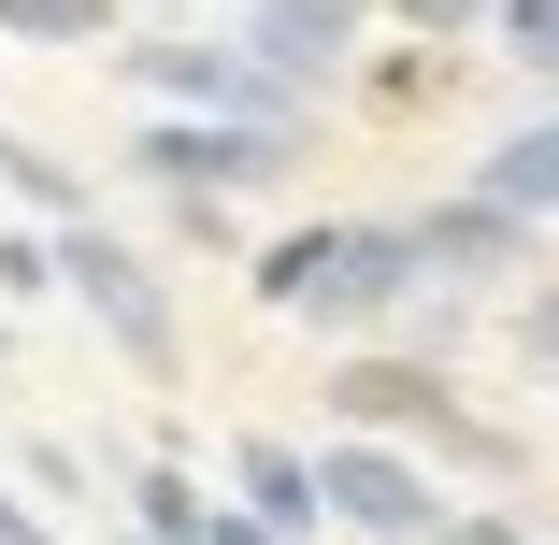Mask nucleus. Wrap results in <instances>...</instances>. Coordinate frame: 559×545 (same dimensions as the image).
<instances>
[{
    "label": "nucleus",
    "mask_w": 559,
    "mask_h": 545,
    "mask_svg": "<svg viewBox=\"0 0 559 545\" xmlns=\"http://www.w3.org/2000/svg\"><path fill=\"white\" fill-rule=\"evenodd\" d=\"M0 201H29L44 230H86V173L44 158V144H0Z\"/></svg>",
    "instance_id": "f8f14e48"
},
{
    "label": "nucleus",
    "mask_w": 559,
    "mask_h": 545,
    "mask_svg": "<svg viewBox=\"0 0 559 545\" xmlns=\"http://www.w3.org/2000/svg\"><path fill=\"white\" fill-rule=\"evenodd\" d=\"M301 460H316V517H345V531H373V545H430V531H444V488H430L402 446L330 430V446H301Z\"/></svg>",
    "instance_id": "423d86ee"
},
{
    "label": "nucleus",
    "mask_w": 559,
    "mask_h": 545,
    "mask_svg": "<svg viewBox=\"0 0 559 545\" xmlns=\"http://www.w3.org/2000/svg\"><path fill=\"white\" fill-rule=\"evenodd\" d=\"M474 201H502L516 230H545V215H559V100H545L531 130H502V144H488V173H474Z\"/></svg>",
    "instance_id": "9d476101"
},
{
    "label": "nucleus",
    "mask_w": 559,
    "mask_h": 545,
    "mask_svg": "<svg viewBox=\"0 0 559 545\" xmlns=\"http://www.w3.org/2000/svg\"><path fill=\"white\" fill-rule=\"evenodd\" d=\"M201 545H273V531H259V517H230V502H215V517H201Z\"/></svg>",
    "instance_id": "412c9836"
},
{
    "label": "nucleus",
    "mask_w": 559,
    "mask_h": 545,
    "mask_svg": "<svg viewBox=\"0 0 559 545\" xmlns=\"http://www.w3.org/2000/svg\"><path fill=\"white\" fill-rule=\"evenodd\" d=\"M201 474L187 460H130V545H201Z\"/></svg>",
    "instance_id": "9b49d317"
},
{
    "label": "nucleus",
    "mask_w": 559,
    "mask_h": 545,
    "mask_svg": "<svg viewBox=\"0 0 559 545\" xmlns=\"http://www.w3.org/2000/svg\"><path fill=\"white\" fill-rule=\"evenodd\" d=\"M116 545H130V531H116Z\"/></svg>",
    "instance_id": "5701e85b"
},
{
    "label": "nucleus",
    "mask_w": 559,
    "mask_h": 545,
    "mask_svg": "<svg viewBox=\"0 0 559 545\" xmlns=\"http://www.w3.org/2000/svg\"><path fill=\"white\" fill-rule=\"evenodd\" d=\"M0 359H15V316H0Z\"/></svg>",
    "instance_id": "4be33fe9"
},
{
    "label": "nucleus",
    "mask_w": 559,
    "mask_h": 545,
    "mask_svg": "<svg viewBox=\"0 0 559 545\" xmlns=\"http://www.w3.org/2000/svg\"><path fill=\"white\" fill-rule=\"evenodd\" d=\"M130 173H144V187H173V201H245V187H287V173H301V130H230V116H158V130L130 144Z\"/></svg>",
    "instance_id": "39448f33"
},
{
    "label": "nucleus",
    "mask_w": 559,
    "mask_h": 545,
    "mask_svg": "<svg viewBox=\"0 0 559 545\" xmlns=\"http://www.w3.org/2000/svg\"><path fill=\"white\" fill-rule=\"evenodd\" d=\"M58 273H44V230H0V301H44Z\"/></svg>",
    "instance_id": "a211bd4d"
},
{
    "label": "nucleus",
    "mask_w": 559,
    "mask_h": 545,
    "mask_svg": "<svg viewBox=\"0 0 559 545\" xmlns=\"http://www.w3.org/2000/svg\"><path fill=\"white\" fill-rule=\"evenodd\" d=\"M359 29H373V0H245V58L316 116V86H345L359 72Z\"/></svg>",
    "instance_id": "6e6552de"
},
{
    "label": "nucleus",
    "mask_w": 559,
    "mask_h": 545,
    "mask_svg": "<svg viewBox=\"0 0 559 545\" xmlns=\"http://www.w3.org/2000/svg\"><path fill=\"white\" fill-rule=\"evenodd\" d=\"M402 245H416V273L444 287V301H474V287H516V273H545V230H516L502 201H430V215H402Z\"/></svg>",
    "instance_id": "0eeeda50"
},
{
    "label": "nucleus",
    "mask_w": 559,
    "mask_h": 545,
    "mask_svg": "<svg viewBox=\"0 0 559 545\" xmlns=\"http://www.w3.org/2000/svg\"><path fill=\"white\" fill-rule=\"evenodd\" d=\"M330 430H359V446H430V460H460V474H516L531 446L502 416H474L460 388H444V359H345L330 374Z\"/></svg>",
    "instance_id": "f03ea898"
},
{
    "label": "nucleus",
    "mask_w": 559,
    "mask_h": 545,
    "mask_svg": "<svg viewBox=\"0 0 559 545\" xmlns=\"http://www.w3.org/2000/svg\"><path fill=\"white\" fill-rule=\"evenodd\" d=\"M0 545H58V531H44V517H29L15 488H0Z\"/></svg>",
    "instance_id": "aec40b11"
},
{
    "label": "nucleus",
    "mask_w": 559,
    "mask_h": 545,
    "mask_svg": "<svg viewBox=\"0 0 559 545\" xmlns=\"http://www.w3.org/2000/svg\"><path fill=\"white\" fill-rule=\"evenodd\" d=\"M488 44H502L531 86H559V0H488Z\"/></svg>",
    "instance_id": "4468645a"
},
{
    "label": "nucleus",
    "mask_w": 559,
    "mask_h": 545,
    "mask_svg": "<svg viewBox=\"0 0 559 545\" xmlns=\"http://www.w3.org/2000/svg\"><path fill=\"white\" fill-rule=\"evenodd\" d=\"M230 517H259L273 545H316L330 517H316V460L287 446V430H245L230 446Z\"/></svg>",
    "instance_id": "1a4fd4ad"
},
{
    "label": "nucleus",
    "mask_w": 559,
    "mask_h": 545,
    "mask_svg": "<svg viewBox=\"0 0 559 545\" xmlns=\"http://www.w3.org/2000/svg\"><path fill=\"white\" fill-rule=\"evenodd\" d=\"M130 58V86L158 100V116H230V130H316L301 100L245 58V44H201V29H144V44H116Z\"/></svg>",
    "instance_id": "20e7f679"
},
{
    "label": "nucleus",
    "mask_w": 559,
    "mask_h": 545,
    "mask_svg": "<svg viewBox=\"0 0 559 545\" xmlns=\"http://www.w3.org/2000/svg\"><path fill=\"white\" fill-rule=\"evenodd\" d=\"M44 273H58L86 316H100V331H116V359H130V374H187L173 287H158V259H144V245H116V230L86 215V230H44Z\"/></svg>",
    "instance_id": "7ed1b4c3"
},
{
    "label": "nucleus",
    "mask_w": 559,
    "mask_h": 545,
    "mask_svg": "<svg viewBox=\"0 0 559 545\" xmlns=\"http://www.w3.org/2000/svg\"><path fill=\"white\" fill-rule=\"evenodd\" d=\"M516 359H531V374H559V273L516 301Z\"/></svg>",
    "instance_id": "f3484780"
},
{
    "label": "nucleus",
    "mask_w": 559,
    "mask_h": 545,
    "mask_svg": "<svg viewBox=\"0 0 559 545\" xmlns=\"http://www.w3.org/2000/svg\"><path fill=\"white\" fill-rule=\"evenodd\" d=\"M245 287L273 316H316V331H388V316H416V245H402V215H316V230L259 245Z\"/></svg>",
    "instance_id": "f257e3e1"
},
{
    "label": "nucleus",
    "mask_w": 559,
    "mask_h": 545,
    "mask_svg": "<svg viewBox=\"0 0 559 545\" xmlns=\"http://www.w3.org/2000/svg\"><path fill=\"white\" fill-rule=\"evenodd\" d=\"M430 545H531V517H502V502H444Z\"/></svg>",
    "instance_id": "dca6fc26"
},
{
    "label": "nucleus",
    "mask_w": 559,
    "mask_h": 545,
    "mask_svg": "<svg viewBox=\"0 0 559 545\" xmlns=\"http://www.w3.org/2000/svg\"><path fill=\"white\" fill-rule=\"evenodd\" d=\"M373 15H402L416 44H460V29H488V0H373Z\"/></svg>",
    "instance_id": "2eb2a0df"
},
{
    "label": "nucleus",
    "mask_w": 559,
    "mask_h": 545,
    "mask_svg": "<svg viewBox=\"0 0 559 545\" xmlns=\"http://www.w3.org/2000/svg\"><path fill=\"white\" fill-rule=\"evenodd\" d=\"M0 44H116V0H0Z\"/></svg>",
    "instance_id": "ddd939ff"
},
{
    "label": "nucleus",
    "mask_w": 559,
    "mask_h": 545,
    "mask_svg": "<svg viewBox=\"0 0 559 545\" xmlns=\"http://www.w3.org/2000/svg\"><path fill=\"white\" fill-rule=\"evenodd\" d=\"M29 488H44V502H72V488H86V460L58 446V430H29Z\"/></svg>",
    "instance_id": "6ab92c4d"
}]
</instances>
